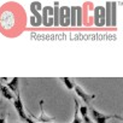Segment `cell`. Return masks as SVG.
Wrapping results in <instances>:
<instances>
[{
  "label": "cell",
  "mask_w": 123,
  "mask_h": 123,
  "mask_svg": "<svg viewBox=\"0 0 123 123\" xmlns=\"http://www.w3.org/2000/svg\"><path fill=\"white\" fill-rule=\"evenodd\" d=\"M82 7L76 6V27H82L83 24V18H82Z\"/></svg>",
  "instance_id": "cell-9"
},
{
  "label": "cell",
  "mask_w": 123,
  "mask_h": 123,
  "mask_svg": "<svg viewBox=\"0 0 123 123\" xmlns=\"http://www.w3.org/2000/svg\"><path fill=\"white\" fill-rule=\"evenodd\" d=\"M59 3L55 1L53 4V25L58 27L59 25Z\"/></svg>",
  "instance_id": "cell-6"
},
{
  "label": "cell",
  "mask_w": 123,
  "mask_h": 123,
  "mask_svg": "<svg viewBox=\"0 0 123 123\" xmlns=\"http://www.w3.org/2000/svg\"><path fill=\"white\" fill-rule=\"evenodd\" d=\"M94 25L95 27L105 25V7L104 6L94 7Z\"/></svg>",
  "instance_id": "cell-2"
},
{
  "label": "cell",
  "mask_w": 123,
  "mask_h": 123,
  "mask_svg": "<svg viewBox=\"0 0 123 123\" xmlns=\"http://www.w3.org/2000/svg\"><path fill=\"white\" fill-rule=\"evenodd\" d=\"M89 111H91V116H92V118H93V121H94L95 123H106L107 119L115 117V116H112V115H104V113L97 111L95 109H91Z\"/></svg>",
  "instance_id": "cell-3"
},
{
  "label": "cell",
  "mask_w": 123,
  "mask_h": 123,
  "mask_svg": "<svg viewBox=\"0 0 123 123\" xmlns=\"http://www.w3.org/2000/svg\"><path fill=\"white\" fill-rule=\"evenodd\" d=\"M18 83H19V79L18 77H15L13 80H11V81H9L7 82V88L11 91V92H15V93H17L19 89H18Z\"/></svg>",
  "instance_id": "cell-8"
},
{
  "label": "cell",
  "mask_w": 123,
  "mask_h": 123,
  "mask_svg": "<svg viewBox=\"0 0 123 123\" xmlns=\"http://www.w3.org/2000/svg\"><path fill=\"white\" fill-rule=\"evenodd\" d=\"M91 123H92V122H91Z\"/></svg>",
  "instance_id": "cell-19"
},
{
  "label": "cell",
  "mask_w": 123,
  "mask_h": 123,
  "mask_svg": "<svg viewBox=\"0 0 123 123\" xmlns=\"http://www.w3.org/2000/svg\"><path fill=\"white\" fill-rule=\"evenodd\" d=\"M60 80L64 82V85H65V87L69 89V91H71L73 88H74V82L70 80V79H68V77H60Z\"/></svg>",
  "instance_id": "cell-14"
},
{
  "label": "cell",
  "mask_w": 123,
  "mask_h": 123,
  "mask_svg": "<svg viewBox=\"0 0 123 123\" xmlns=\"http://www.w3.org/2000/svg\"><path fill=\"white\" fill-rule=\"evenodd\" d=\"M71 123H82V119H81L80 116H79V109H77V107H76V110H75V117H74V121H73Z\"/></svg>",
  "instance_id": "cell-16"
},
{
  "label": "cell",
  "mask_w": 123,
  "mask_h": 123,
  "mask_svg": "<svg viewBox=\"0 0 123 123\" xmlns=\"http://www.w3.org/2000/svg\"><path fill=\"white\" fill-rule=\"evenodd\" d=\"M74 87H75V92H76V94L86 103V104H89L92 100H94L95 99V95L94 94H92V95H89L88 93H86L79 85H76V83H74Z\"/></svg>",
  "instance_id": "cell-4"
},
{
  "label": "cell",
  "mask_w": 123,
  "mask_h": 123,
  "mask_svg": "<svg viewBox=\"0 0 123 123\" xmlns=\"http://www.w3.org/2000/svg\"><path fill=\"white\" fill-rule=\"evenodd\" d=\"M105 25L111 27V3L110 1L105 4Z\"/></svg>",
  "instance_id": "cell-5"
},
{
  "label": "cell",
  "mask_w": 123,
  "mask_h": 123,
  "mask_svg": "<svg viewBox=\"0 0 123 123\" xmlns=\"http://www.w3.org/2000/svg\"><path fill=\"white\" fill-rule=\"evenodd\" d=\"M70 25L76 27V6L70 7Z\"/></svg>",
  "instance_id": "cell-11"
},
{
  "label": "cell",
  "mask_w": 123,
  "mask_h": 123,
  "mask_svg": "<svg viewBox=\"0 0 123 123\" xmlns=\"http://www.w3.org/2000/svg\"><path fill=\"white\" fill-rule=\"evenodd\" d=\"M116 6H117L116 1L111 3V25L113 27H116Z\"/></svg>",
  "instance_id": "cell-10"
},
{
  "label": "cell",
  "mask_w": 123,
  "mask_h": 123,
  "mask_svg": "<svg viewBox=\"0 0 123 123\" xmlns=\"http://www.w3.org/2000/svg\"><path fill=\"white\" fill-rule=\"evenodd\" d=\"M0 123H6V116H5V112H3L0 115Z\"/></svg>",
  "instance_id": "cell-17"
},
{
  "label": "cell",
  "mask_w": 123,
  "mask_h": 123,
  "mask_svg": "<svg viewBox=\"0 0 123 123\" xmlns=\"http://www.w3.org/2000/svg\"><path fill=\"white\" fill-rule=\"evenodd\" d=\"M80 112H81V116H82L83 121L86 123H91V121L88 118V113H87V106H81L80 107Z\"/></svg>",
  "instance_id": "cell-13"
},
{
  "label": "cell",
  "mask_w": 123,
  "mask_h": 123,
  "mask_svg": "<svg viewBox=\"0 0 123 123\" xmlns=\"http://www.w3.org/2000/svg\"><path fill=\"white\" fill-rule=\"evenodd\" d=\"M16 94H17V95H16V99H15V101H13V106H15V109H16L18 116L21 117V119H23L25 123H36V122H34L31 118H29V117L25 115V111H24V106H23V103H22V99H21L19 91H18Z\"/></svg>",
  "instance_id": "cell-1"
},
{
  "label": "cell",
  "mask_w": 123,
  "mask_h": 123,
  "mask_svg": "<svg viewBox=\"0 0 123 123\" xmlns=\"http://www.w3.org/2000/svg\"><path fill=\"white\" fill-rule=\"evenodd\" d=\"M70 25V7L64 6V27Z\"/></svg>",
  "instance_id": "cell-12"
},
{
  "label": "cell",
  "mask_w": 123,
  "mask_h": 123,
  "mask_svg": "<svg viewBox=\"0 0 123 123\" xmlns=\"http://www.w3.org/2000/svg\"><path fill=\"white\" fill-rule=\"evenodd\" d=\"M16 123H19V122H16Z\"/></svg>",
  "instance_id": "cell-18"
},
{
  "label": "cell",
  "mask_w": 123,
  "mask_h": 123,
  "mask_svg": "<svg viewBox=\"0 0 123 123\" xmlns=\"http://www.w3.org/2000/svg\"><path fill=\"white\" fill-rule=\"evenodd\" d=\"M59 25L64 27V6H59Z\"/></svg>",
  "instance_id": "cell-15"
},
{
  "label": "cell",
  "mask_w": 123,
  "mask_h": 123,
  "mask_svg": "<svg viewBox=\"0 0 123 123\" xmlns=\"http://www.w3.org/2000/svg\"><path fill=\"white\" fill-rule=\"evenodd\" d=\"M0 94H1V97H4V98L7 99V100H12V99H13L12 92H11L6 86H4V85H1V83H0Z\"/></svg>",
  "instance_id": "cell-7"
}]
</instances>
